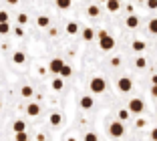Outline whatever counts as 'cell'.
Segmentation results:
<instances>
[{"label": "cell", "instance_id": "obj_27", "mask_svg": "<svg viewBox=\"0 0 157 141\" xmlns=\"http://www.w3.org/2000/svg\"><path fill=\"white\" fill-rule=\"evenodd\" d=\"M71 73H73V71H71V67H69V65H65V67H63V71H60V77H71Z\"/></svg>", "mask_w": 157, "mask_h": 141}, {"label": "cell", "instance_id": "obj_32", "mask_svg": "<svg viewBox=\"0 0 157 141\" xmlns=\"http://www.w3.org/2000/svg\"><path fill=\"white\" fill-rule=\"evenodd\" d=\"M14 34H16L18 38H20V37H24V28H22V26L18 24V28H14Z\"/></svg>", "mask_w": 157, "mask_h": 141}, {"label": "cell", "instance_id": "obj_13", "mask_svg": "<svg viewBox=\"0 0 157 141\" xmlns=\"http://www.w3.org/2000/svg\"><path fill=\"white\" fill-rule=\"evenodd\" d=\"M12 61H14L16 65H22L24 61H26V57H24V53H20V50H16V53L12 55Z\"/></svg>", "mask_w": 157, "mask_h": 141}, {"label": "cell", "instance_id": "obj_10", "mask_svg": "<svg viewBox=\"0 0 157 141\" xmlns=\"http://www.w3.org/2000/svg\"><path fill=\"white\" fill-rule=\"evenodd\" d=\"M87 14H89V16H91V18H97L99 14H101V8H99L97 4H91V6H89V8H87Z\"/></svg>", "mask_w": 157, "mask_h": 141}, {"label": "cell", "instance_id": "obj_16", "mask_svg": "<svg viewBox=\"0 0 157 141\" xmlns=\"http://www.w3.org/2000/svg\"><path fill=\"white\" fill-rule=\"evenodd\" d=\"M63 85H65V83H63V77L52 79V89H55V91H60V89H63Z\"/></svg>", "mask_w": 157, "mask_h": 141}, {"label": "cell", "instance_id": "obj_28", "mask_svg": "<svg viewBox=\"0 0 157 141\" xmlns=\"http://www.w3.org/2000/svg\"><path fill=\"white\" fill-rule=\"evenodd\" d=\"M26 22H28V16H26L24 12H20V14H18V24L22 26V24H26Z\"/></svg>", "mask_w": 157, "mask_h": 141}, {"label": "cell", "instance_id": "obj_6", "mask_svg": "<svg viewBox=\"0 0 157 141\" xmlns=\"http://www.w3.org/2000/svg\"><path fill=\"white\" fill-rule=\"evenodd\" d=\"M63 67H65V63H63V59H52L51 63H48V69H51V73H56V75H60V71H63Z\"/></svg>", "mask_w": 157, "mask_h": 141}, {"label": "cell", "instance_id": "obj_23", "mask_svg": "<svg viewBox=\"0 0 157 141\" xmlns=\"http://www.w3.org/2000/svg\"><path fill=\"white\" fill-rule=\"evenodd\" d=\"M48 22H51V20H48V16H38V20H36V24L40 28H46V26H48Z\"/></svg>", "mask_w": 157, "mask_h": 141}, {"label": "cell", "instance_id": "obj_12", "mask_svg": "<svg viewBox=\"0 0 157 141\" xmlns=\"http://www.w3.org/2000/svg\"><path fill=\"white\" fill-rule=\"evenodd\" d=\"M12 129H14V133H22V131H26V123L24 121H14V125H12Z\"/></svg>", "mask_w": 157, "mask_h": 141}, {"label": "cell", "instance_id": "obj_7", "mask_svg": "<svg viewBox=\"0 0 157 141\" xmlns=\"http://www.w3.org/2000/svg\"><path fill=\"white\" fill-rule=\"evenodd\" d=\"M119 8H121L119 0H107V10L109 12H119Z\"/></svg>", "mask_w": 157, "mask_h": 141}, {"label": "cell", "instance_id": "obj_25", "mask_svg": "<svg viewBox=\"0 0 157 141\" xmlns=\"http://www.w3.org/2000/svg\"><path fill=\"white\" fill-rule=\"evenodd\" d=\"M8 32H10V24L2 22V24H0V34H8Z\"/></svg>", "mask_w": 157, "mask_h": 141}, {"label": "cell", "instance_id": "obj_33", "mask_svg": "<svg viewBox=\"0 0 157 141\" xmlns=\"http://www.w3.org/2000/svg\"><path fill=\"white\" fill-rule=\"evenodd\" d=\"M111 65H113V67H119V65H121V59H119V57H113V59H111Z\"/></svg>", "mask_w": 157, "mask_h": 141}, {"label": "cell", "instance_id": "obj_29", "mask_svg": "<svg viewBox=\"0 0 157 141\" xmlns=\"http://www.w3.org/2000/svg\"><path fill=\"white\" fill-rule=\"evenodd\" d=\"M145 4H147V8H149V10H157V0H147Z\"/></svg>", "mask_w": 157, "mask_h": 141}, {"label": "cell", "instance_id": "obj_20", "mask_svg": "<svg viewBox=\"0 0 157 141\" xmlns=\"http://www.w3.org/2000/svg\"><path fill=\"white\" fill-rule=\"evenodd\" d=\"M67 32H69V34H77L78 32V24L77 22H69L67 24Z\"/></svg>", "mask_w": 157, "mask_h": 141}, {"label": "cell", "instance_id": "obj_21", "mask_svg": "<svg viewBox=\"0 0 157 141\" xmlns=\"http://www.w3.org/2000/svg\"><path fill=\"white\" fill-rule=\"evenodd\" d=\"M147 28H149V32H151V34H157V18H151V20H149Z\"/></svg>", "mask_w": 157, "mask_h": 141}, {"label": "cell", "instance_id": "obj_31", "mask_svg": "<svg viewBox=\"0 0 157 141\" xmlns=\"http://www.w3.org/2000/svg\"><path fill=\"white\" fill-rule=\"evenodd\" d=\"M2 22H8V12H4V10H0V24Z\"/></svg>", "mask_w": 157, "mask_h": 141}, {"label": "cell", "instance_id": "obj_22", "mask_svg": "<svg viewBox=\"0 0 157 141\" xmlns=\"http://www.w3.org/2000/svg\"><path fill=\"white\" fill-rule=\"evenodd\" d=\"M60 119H63V117H60V113H51V125H55V127H56V125H60Z\"/></svg>", "mask_w": 157, "mask_h": 141}, {"label": "cell", "instance_id": "obj_40", "mask_svg": "<svg viewBox=\"0 0 157 141\" xmlns=\"http://www.w3.org/2000/svg\"><path fill=\"white\" fill-rule=\"evenodd\" d=\"M0 109H2V105H0Z\"/></svg>", "mask_w": 157, "mask_h": 141}, {"label": "cell", "instance_id": "obj_1", "mask_svg": "<svg viewBox=\"0 0 157 141\" xmlns=\"http://www.w3.org/2000/svg\"><path fill=\"white\" fill-rule=\"evenodd\" d=\"M99 46H101V50H111L115 46V38L107 30H99Z\"/></svg>", "mask_w": 157, "mask_h": 141}, {"label": "cell", "instance_id": "obj_24", "mask_svg": "<svg viewBox=\"0 0 157 141\" xmlns=\"http://www.w3.org/2000/svg\"><path fill=\"white\" fill-rule=\"evenodd\" d=\"M129 113H131L129 109H121L119 111V121H127V119H129Z\"/></svg>", "mask_w": 157, "mask_h": 141}, {"label": "cell", "instance_id": "obj_17", "mask_svg": "<svg viewBox=\"0 0 157 141\" xmlns=\"http://www.w3.org/2000/svg\"><path fill=\"white\" fill-rule=\"evenodd\" d=\"M33 87H28V85H24L22 87V89H20V95H22V97H26V99H28V97H33Z\"/></svg>", "mask_w": 157, "mask_h": 141}, {"label": "cell", "instance_id": "obj_15", "mask_svg": "<svg viewBox=\"0 0 157 141\" xmlns=\"http://www.w3.org/2000/svg\"><path fill=\"white\" fill-rule=\"evenodd\" d=\"M71 4H73V0H56V6H59L60 10H69Z\"/></svg>", "mask_w": 157, "mask_h": 141}, {"label": "cell", "instance_id": "obj_4", "mask_svg": "<svg viewBox=\"0 0 157 141\" xmlns=\"http://www.w3.org/2000/svg\"><path fill=\"white\" fill-rule=\"evenodd\" d=\"M127 109H129L131 113L139 115V113H143V111H145V103H143L141 99H137V97H135V99H131V101H129V105H127Z\"/></svg>", "mask_w": 157, "mask_h": 141}, {"label": "cell", "instance_id": "obj_11", "mask_svg": "<svg viewBox=\"0 0 157 141\" xmlns=\"http://www.w3.org/2000/svg\"><path fill=\"white\" fill-rule=\"evenodd\" d=\"M81 107L83 109H93V97H89V95L81 97Z\"/></svg>", "mask_w": 157, "mask_h": 141}, {"label": "cell", "instance_id": "obj_19", "mask_svg": "<svg viewBox=\"0 0 157 141\" xmlns=\"http://www.w3.org/2000/svg\"><path fill=\"white\" fill-rule=\"evenodd\" d=\"M135 67L137 69H145L147 67V59H145V57H137V59H135Z\"/></svg>", "mask_w": 157, "mask_h": 141}, {"label": "cell", "instance_id": "obj_35", "mask_svg": "<svg viewBox=\"0 0 157 141\" xmlns=\"http://www.w3.org/2000/svg\"><path fill=\"white\" fill-rule=\"evenodd\" d=\"M135 125H137V127H145L147 123H145V119H137V123H135Z\"/></svg>", "mask_w": 157, "mask_h": 141}, {"label": "cell", "instance_id": "obj_8", "mask_svg": "<svg viewBox=\"0 0 157 141\" xmlns=\"http://www.w3.org/2000/svg\"><path fill=\"white\" fill-rule=\"evenodd\" d=\"M125 24H127V28H137L139 26V18L135 16V14H129L127 20H125Z\"/></svg>", "mask_w": 157, "mask_h": 141}, {"label": "cell", "instance_id": "obj_5", "mask_svg": "<svg viewBox=\"0 0 157 141\" xmlns=\"http://www.w3.org/2000/svg\"><path fill=\"white\" fill-rule=\"evenodd\" d=\"M117 89H119L121 93H129L131 89H133V81H131V77H121L119 81H117Z\"/></svg>", "mask_w": 157, "mask_h": 141}, {"label": "cell", "instance_id": "obj_14", "mask_svg": "<svg viewBox=\"0 0 157 141\" xmlns=\"http://www.w3.org/2000/svg\"><path fill=\"white\" fill-rule=\"evenodd\" d=\"M131 46H133V50H135V53H143L147 45H145L143 41H133V45H131Z\"/></svg>", "mask_w": 157, "mask_h": 141}, {"label": "cell", "instance_id": "obj_34", "mask_svg": "<svg viewBox=\"0 0 157 141\" xmlns=\"http://www.w3.org/2000/svg\"><path fill=\"white\" fill-rule=\"evenodd\" d=\"M151 141H157V127L151 129Z\"/></svg>", "mask_w": 157, "mask_h": 141}, {"label": "cell", "instance_id": "obj_30", "mask_svg": "<svg viewBox=\"0 0 157 141\" xmlns=\"http://www.w3.org/2000/svg\"><path fill=\"white\" fill-rule=\"evenodd\" d=\"M16 141H28V135H26V131H22V133H16Z\"/></svg>", "mask_w": 157, "mask_h": 141}, {"label": "cell", "instance_id": "obj_9", "mask_svg": "<svg viewBox=\"0 0 157 141\" xmlns=\"http://www.w3.org/2000/svg\"><path fill=\"white\" fill-rule=\"evenodd\" d=\"M26 113L30 115V117H36L38 113H40V107H38V103H30L26 107Z\"/></svg>", "mask_w": 157, "mask_h": 141}, {"label": "cell", "instance_id": "obj_18", "mask_svg": "<svg viewBox=\"0 0 157 141\" xmlns=\"http://www.w3.org/2000/svg\"><path fill=\"white\" fill-rule=\"evenodd\" d=\"M83 38L85 41H93V38H95V30H93V28H85L83 30Z\"/></svg>", "mask_w": 157, "mask_h": 141}, {"label": "cell", "instance_id": "obj_3", "mask_svg": "<svg viewBox=\"0 0 157 141\" xmlns=\"http://www.w3.org/2000/svg\"><path fill=\"white\" fill-rule=\"evenodd\" d=\"M107 81L103 77H93L91 79V93H105Z\"/></svg>", "mask_w": 157, "mask_h": 141}, {"label": "cell", "instance_id": "obj_37", "mask_svg": "<svg viewBox=\"0 0 157 141\" xmlns=\"http://www.w3.org/2000/svg\"><path fill=\"white\" fill-rule=\"evenodd\" d=\"M151 85H157V75H153V77H151Z\"/></svg>", "mask_w": 157, "mask_h": 141}, {"label": "cell", "instance_id": "obj_2", "mask_svg": "<svg viewBox=\"0 0 157 141\" xmlns=\"http://www.w3.org/2000/svg\"><path fill=\"white\" fill-rule=\"evenodd\" d=\"M109 135L115 137V139L123 137L125 135V125H123V121H113L111 125H109Z\"/></svg>", "mask_w": 157, "mask_h": 141}, {"label": "cell", "instance_id": "obj_36", "mask_svg": "<svg viewBox=\"0 0 157 141\" xmlns=\"http://www.w3.org/2000/svg\"><path fill=\"white\" fill-rule=\"evenodd\" d=\"M151 95L157 97V85H151Z\"/></svg>", "mask_w": 157, "mask_h": 141}, {"label": "cell", "instance_id": "obj_38", "mask_svg": "<svg viewBox=\"0 0 157 141\" xmlns=\"http://www.w3.org/2000/svg\"><path fill=\"white\" fill-rule=\"evenodd\" d=\"M6 2H8V4H12V6H14V4H18V0H6Z\"/></svg>", "mask_w": 157, "mask_h": 141}, {"label": "cell", "instance_id": "obj_26", "mask_svg": "<svg viewBox=\"0 0 157 141\" xmlns=\"http://www.w3.org/2000/svg\"><path fill=\"white\" fill-rule=\"evenodd\" d=\"M85 141H99V137H97V133H85Z\"/></svg>", "mask_w": 157, "mask_h": 141}, {"label": "cell", "instance_id": "obj_39", "mask_svg": "<svg viewBox=\"0 0 157 141\" xmlns=\"http://www.w3.org/2000/svg\"><path fill=\"white\" fill-rule=\"evenodd\" d=\"M99 2H105V4H107V0H99Z\"/></svg>", "mask_w": 157, "mask_h": 141}]
</instances>
